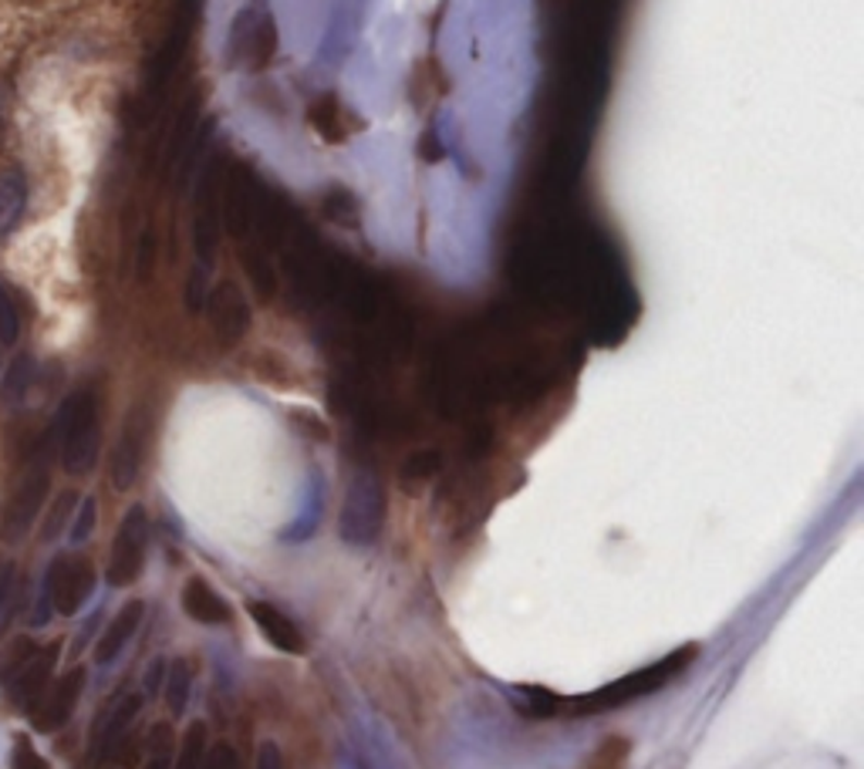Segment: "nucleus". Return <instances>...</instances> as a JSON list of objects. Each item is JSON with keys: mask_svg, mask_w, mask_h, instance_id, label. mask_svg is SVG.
Returning <instances> with one entry per match:
<instances>
[{"mask_svg": "<svg viewBox=\"0 0 864 769\" xmlns=\"http://www.w3.org/2000/svg\"><path fill=\"white\" fill-rule=\"evenodd\" d=\"M321 209H325V217L341 223V227H355L358 223V199L349 193V190H331L325 199H321Z\"/></svg>", "mask_w": 864, "mask_h": 769, "instance_id": "b1692460", "label": "nucleus"}, {"mask_svg": "<svg viewBox=\"0 0 864 769\" xmlns=\"http://www.w3.org/2000/svg\"><path fill=\"white\" fill-rule=\"evenodd\" d=\"M206 722H190V729L183 732V746L177 756V766L172 769H199L203 756H206Z\"/></svg>", "mask_w": 864, "mask_h": 769, "instance_id": "5701e85b", "label": "nucleus"}, {"mask_svg": "<svg viewBox=\"0 0 864 769\" xmlns=\"http://www.w3.org/2000/svg\"><path fill=\"white\" fill-rule=\"evenodd\" d=\"M199 769H240V759H236V749L230 743H217L214 749H206L203 756V766Z\"/></svg>", "mask_w": 864, "mask_h": 769, "instance_id": "7c9ffc66", "label": "nucleus"}, {"mask_svg": "<svg viewBox=\"0 0 864 769\" xmlns=\"http://www.w3.org/2000/svg\"><path fill=\"white\" fill-rule=\"evenodd\" d=\"M11 587H14V564H0V618H4V608H8V598H11Z\"/></svg>", "mask_w": 864, "mask_h": 769, "instance_id": "e433bc0d", "label": "nucleus"}, {"mask_svg": "<svg viewBox=\"0 0 864 769\" xmlns=\"http://www.w3.org/2000/svg\"><path fill=\"white\" fill-rule=\"evenodd\" d=\"M143 614H146V605L143 601H129L112 618V624L106 627V635H101L98 645H95V661H98V666H109V661H115L122 655V648L132 642V635L139 632Z\"/></svg>", "mask_w": 864, "mask_h": 769, "instance_id": "dca6fc26", "label": "nucleus"}, {"mask_svg": "<svg viewBox=\"0 0 864 769\" xmlns=\"http://www.w3.org/2000/svg\"><path fill=\"white\" fill-rule=\"evenodd\" d=\"M45 587L51 594V608L64 618H72L85 608V601L95 590V567L88 557L61 553L45 574Z\"/></svg>", "mask_w": 864, "mask_h": 769, "instance_id": "423d86ee", "label": "nucleus"}, {"mask_svg": "<svg viewBox=\"0 0 864 769\" xmlns=\"http://www.w3.org/2000/svg\"><path fill=\"white\" fill-rule=\"evenodd\" d=\"M446 72L439 68L436 58H423L416 68H412V82H409V95L412 101L419 105V109H429V105H436L442 95H446Z\"/></svg>", "mask_w": 864, "mask_h": 769, "instance_id": "6ab92c4d", "label": "nucleus"}, {"mask_svg": "<svg viewBox=\"0 0 864 769\" xmlns=\"http://www.w3.org/2000/svg\"><path fill=\"white\" fill-rule=\"evenodd\" d=\"M307 122L325 143H344L362 129V119L334 91H325L307 105Z\"/></svg>", "mask_w": 864, "mask_h": 769, "instance_id": "ddd939ff", "label": "nucleus"}, {"mask_svg": "<svg viewBox=\"0 0 864 769\" xmlns=\"http://www.w3.org/2000/svg\"><path fill=\"white\" fill-rule=\"evenodd\" d=\"M190 685H193V672L186 661H177V666H169L166 672V682H162V695H166V706L172 716H183L186 706H190Z\"/></svg>", "mask_w": 864, "mask_h": 769, "instance_id": "412c9836", "label": "nucleus"}, {"mask_svg": "<svg viewBox=\"0 0 864 769\" xmlns=\"http://www.w3.org/2000/svg\"><path fill=\"white\" fill-rule=\"evenodd\" d=\"M146 547H149V516L143 506H132L119 523V534H115L112 553H109L106 577L112 587H129V584L139 581V574L146 567Z\"/></svg>", "mask_w": 864, "mask_h": 769, "instance_id": "39448f33", "label": "nucleus"}, {"mask_svg": "<svg viewBox=\"0 0 864 769\" xmlns=\"http://www.w3.org/2000/svg\"><path fill=\"white\" fill-rule=\"evenodd\" d=\"M54 436L48 429L45 442L34 449V456L31 463L24 466L21 473V483L14 489V497L4 510V523H0V537H4V544H21L31 527H34V520L41 516V506L48 500V486H51V452H54Z\"/></svg>", "mask_w": 864, "mask_h": 769, "instance_id": "7ed1b4c3", "label": "nucleus"}, {"mask_svg": "<svg viewBox=\"0 0 864 769\" xmlns=\"http://www.w3.org/2000/svg\"><path fill=\"white\" fill-rule=\"evenodd\" d=\"M17 338H21V310H17L14 294L0 284V344L14 347Z\"/></svg>", "mask_w": 864, "mask_h": 769, "instance_id": "393cba45", "label": "nucleus"}, {"mask_svg": "<svg viewBox=\"0 0 864 769\" xmlns=\"http://www.w3.org/2000/svg\"><path fill=\"white\" fill-rule=\"evenodd\" d=\"M31 378H34V362L27 355L14 358L11 368H8V375H4V381H0V402H4V405H17L24 399V392H27Z\"/></svg>", "mask_w": 864, "mask_h": 769, "instance_id": "4be33fe9", "label": "nucleus"}, {"mask_svg": "<svg viewBox=\"0 0 864 769\" xmlns=\"http://www.w3.org/2000/svg\"><path fill=\"white\" fill-rule=\"evenodd\" d=\"M153 260H156V236L153 233H143V240H139V257H135V267H139L143 281L153 273Z\"/></svg>", "mask_w": 864, "mask_h": 769, "instance_id": "72a5a7b5", "label": "nucleus"}, {"mask_svg": "<svg viewBox=\"0 0 864 769\" xmlns=\"http://www.w3.org/2000/svg\"><path fill=\"white\" fill-rule=\"evenodd\" d=\"M254 624L260 627V635L278 648L284 655H301L304 651V635H301V627L281 611V608H273L267 601H251L247 605Z\"/></svg>", "mask_w": 864, "mask_h": 769, "instance_id": "2eb2a0df", "label": "nucleus"}, {"mask_svg": "<svg viewBox=\"0 0 864 769\" xmlns=\"http://www.w3.org/2000/svg\"><path fill=\"white\" fill-rule=\"evenodd\" d=\"M166 672H169L166 658H156L153 666H149V672H146V692H149V695H159V692H162Z\"/></svg>", "mask_w": 864, "mask_h": 769, "instance_id": "c9c22d12", "label": "nucleus"}, {"mask_svg": "<svg viewBox=\"0 0 864 769\" xmlns=\"http://www.w3.org/2000/svg\"><path fill=\"white\" fill-rule=\"evenodd\" d=\"M24 203H27V183H24V172L17 166H11L4 176H0V236H8L21 213H24Z\"/></svg>", "mask_w": 864, "mask_h": 769, "instance_id": "a211bd4d", "label": "nucleus"}, {"mask_svg": "<svg viewBox=\"0 0 864 769\" xmlns=\"http://www.w3.org/2000/svg\"><path fill=\"white\" fill-rule=\"evenodd\" d=\"M206 267H199L196 264V270L190 273V281H186V307L196 314V310H203V304H206Z\"/></svg>", "mask_w": 864, "mask_h": 769, "instance_id": "2f4dec72", "label": "nucleus"}, {"mask_svg": "<svg viewBox=\"0 0 864 769\" xmlns=\"http://www.w3.org/2000/svg\"><path fill=\"white\" fill-rule=\"evenodd\" d=\"M382 516H386V493L382 483L375 473L362 469L352 476L349 489H344V503L338 513V534L344 544L352 547H368L378 540L382 530Z\"/></svg>", "mask_w": 864, "mask_h": 769, "instance_id": "20e7f679", "label": "nucleus"}, {"mask_svg": "<svg viewBox=\"0 0 864 769\" xmlns=\"http://www.w3.org/2000/svg\"><path fill=\"white\" fill-rule=\"evenodd\" d=\"M143 709V695H119L115 703L101 712L92 725V762L106 756L122 736H129V729Z\"/></svg>", "mask_w": 864, "mask_h": 769, "instance_id": "9b49d317", "label": "nucleus"}, {"mask_svg": "<svg viewBox=\"0 0 864 769\" xmlns=\"http://www.w3.org/2000/svg\"><path fill=\"white\" fill-rule=\"evenodd\" d=\"M34 645L27 638H17L14 645L4 648V655H0V685H8L21 669H24V661L31 658Z\"/></svg>", "mask_w": 864, "mask_h": 769, "instance_id": "cd10ccee", "label": "nucleus"}, {"mask_svg": "<svg viewBox=\"0 0 864 769\" xmlns=\"http://www.w3.org/2000/svg\"><path fill=\"white\" fill-rule=\"evenodd\" d=\"M51 436L58 445L61 466L72 476H85L95 466L98 445H101V426H98V402L88 389L75 392L58 408L54 423H51Z\"/></svg>", "mask_w": 864, "mask_h": 769, "instance_id": "f03ea898", "label": "nucleus"}, {"mask_svg": "<svg viewBox=\"0 0 864 769\" xmlns=\"http://www.w3.org/2000/svg\"><path fill=\"white\" fill-rule=\"evenodd\" d=\"M203 307L210 310V328H214L223 352H230V347L244 341V334L251 331V304L233 281L217 284L210 294H206Z\"/></svg>", "mask_w": 864, "mask_h": 769, "instance_id": "6e6552de", "label": "nucleus"}, {"mask_svg": "<svg viewBox=\"0 0 864 769\" xmlns=\"http://www.w3.org/2000/svg\"><path fill=\"white\" fill-rule=\"evenodd\" d=\"M419 156H423V162H439V159L446 156V149H442V143H439V135H436L433 129H426L423 138H419Z\"/></svg>", "mask_w": 864, "mask_h": 769, "instance_id": "f704fd0d", "label": "nucleus"}, {"mask_svg": "<svg viewBox=\"0 0 864 769\" xmlns=\"http://www.w3.org/2000/svg\"><path fill=\"white\" fill-rule=\"evenodd\" d=\"M699 655L696 645H685L672 655H666L662 661H655V666L648 669H638L625 679H618L592 695H581V698H571V703H564V698H555V716L558 712H571L574 719L581 716H592V712H605V709H618V706H629L635 703V698H645L652 692H659L669 679H676L689 661H693Z\"/></svg>", "mask_w": 864, "mask_h": 769, "instance_id": "f257e3e1", "label": "nucleus"}, {"mask_svg": "<svg viewBox=\"0 0 864 769\" xmlns=\"http://www.w3.org/2000/svg\"><path fill=\"white\" fill-rule=\"evenodd\" d=\"M230 45H233L236 64L251 68V72H264L273 61V51H278V24H273L267 11L251 8L244 14H236Z\"/></svg>", "mask_w": 864, "mask_h": 769, "instance_id": "0eeeda50", "label": "nucleus"}, {"mask_svg": "<svg viewBox=\"0 0 864 769\" xmlns=\"http://www.w3.org/2000/svg\"><path fill=\"white\" fill-rule=\"evenodd\" d=\"M82 688H85V669H72L68 675L54 679L45 695L38 703L31 706V725L38 732H58L68 719H72L78 698H82Z\"/></svg>", "mask_w": 864, "mask_h": 769, "instance_id": "1a4fd4ad", "label": "nucleus"}, {"mask_svg": "<svg viewBox=\"0 0 864 769\" xmlns=\"http://www.w3.org/2000/svg\"><path fill=\"white\" fill-rule=\"evenodd\" d=\"M95 523H98V503H95V497H85L78 506V516L72 523V544H85L95 534Z\"/></svg>", "mask_w": 864, "mask_h": 769, "instance_id": "c85d7f7f", "label": "nucleus"}, {"mask_svg": "<svg viewBox=\"0 0 864 769\" xmlns=\"http://www.w3.org/2000/svg\"><path fill=\"white\" fill-rule=\"evenodd\" d=\"M139 769H172V759L169 753H149V759L139 762Z\"/></svg>", "mask_w": 864, "mask_h": 769, "instance_id": "4c0bfd02", "label": "nucleus"}, {"mask_svg": "<svg viewBox=\"0 0 864 769\" xmlns=\"http://www.w3.org/2000/svg\"><path fill=\"white\" fill-rule=\"evenodd\" d=\"M11 769H51L48 759L31 746L27 736H17L14 743V756H11Z\"/></svg>", "mask_w": 864, "mask_h": 769, "instance_id": "c756f323", "label": "nucleus"}, {"mask_svg": "<svg viewBox=\"0 0 864 769\" xmlns=\"http://www.w3.org/2000/svg\"><path fill=\"white\" fill-rule=\"evenodd\" d=\"M58 651L61 645L51 642L45 648H34L31 658L24 661V669L8 682V703H14L17 709L31 712V706L38 703L45 695V688L54 682V666H58Z\"/></svg>", "mask_w": 864, "mask_h": 769, "instance_id": "9d476101", "label": "nucleus"}, {"mask_svg": "<svg viewBox=\"0 0 864 769\" xmlns=\"http://www.w3.org/2000/svg\"><path fill=\"white\" fill-rule=\"evenodd\" d=\"M240 264H244V273L251 288L257 291L260 301H270L278 294V277L270 270V257L260 251V247H240Z\"/></svg>", "mask_w": 864, "mask_h": 769, "instance_id": "aec40b11", "label": "nucleus"}, {"mask_svg": "<svg viewBox=\"0 0 864 769\" xmlns=\"http://www.w3.org/2000/svg\"><path fill=\"white\" fill-rule=\"evenodd\" d=\"M143 452H146V418L143 412H132L129 423L122 426V436L112 449V483L115 489H129L139 479L143 469Z\"/></svg>", "mask_w": 864, "mask_h": 769, "instance_id": "f8f14e48", "label": "nucleus"}, {"mask_svg": "<svg viewBox=\"0 0 864 769\" xmlns=\"http://www.w3.org/2000/svg\"><path fill=\"white\" fill-rule=\"evenodd\" d=\"M220 203H217V186L206 176L199 199H196V217H193V247L199 257V267H210L217 257V243H220Z\"/></svg>", "mask_w": 864, "mask_h": 769, "instance_id": "4468645a", "label": "nucleus"}, {"mask_svg": "<svg viewBox=\"0 0 864 769\" xmlns=\"http://www.w3.org/2000/svg\"><path fill=\"white\" fill-rule=\"evenodd\" d=\"M183 611L193 621H199V624H227L230 621V605L203 577H190L186 581V587H183Z\"/></svg>", "mask_w": 864, "mask_h": 769, "instance_id": "f3484780", "label": "nucleus"}, {"mask_svg": "<svg viewBox=\"0 0 864 769\" xmlns=\"http://www.w3.org/2000/svg\"><path fill=\"white\" fill-rule=\"evenodd\" d=\"M442 466V456L433 449H423V452H412V456L402 463V479L409 483H419V479H429L433 473H439Z\"/></svg>", "mask_w": 864, "mask_h": 769, "instance_id": "bb28decb", "label": "nucleus"}, {"mask_svg": "<svg viewBox=\"0 0 864 769\" xmlns=\"http://www.w3.org/2000/svg\"><path fill=\"white\" fill-rule=\"evenodd\" d=\"M75 493H61L54 503H51V510H48V520H45V530H41V540H54L64 527H68V520H72V513H75Z\"/></svg>", "mask_w": 864, "mask_h": 769, "instance_id": "a878e982", "label": "nucleus"}, {"mask_svg": "<svg viewBox=\"0 0 864 769\" xmlns=\"http://www.w3.org/2000/svg\"><path fill=\"white\" fill-rule=\"evenodd\" d=\"M257 769H284V756H281V746L273 740H264L257 746Z\"/></svg>", "mask_w": 864, "mask_h": 769, "instance_id": "473e14b6", "label": "nucleus"}]
</instances>
